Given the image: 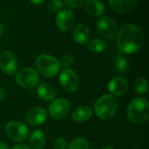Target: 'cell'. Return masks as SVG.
Listing matches in <instances>:
<instances>
[{"instance_id":"obj_29","label":"cell","mask_w":149,"mask_h":149,"mask_svg":"<svg viewBox=\"0 0 149 149\" xmlns=\"http://www.w3.org/2000/svg\"><path fill=\"white\" fill-rule=\"evenodd\" d=\"M5 97H6V93H5V91H4L3 89H1V88H0V101L4 100Z\"/></svg>"},{"instance_id":"obj_15","label":"cell","mask_w":149,"mask_h":149,"mask_svg":"<svg viewBox=\"0 0 149 149\" xmlns=\"http://www.w3.org/2000/svg\"><path fill=\"white\" fill-rule=\"evenodd\" d=\"M72 37L77 43L85 45L88 43L90 37H91V32H90L89 28L86 25L83 24H78L73 28Z\"/></svg>"},{"instance_id":"obj_21","label":"cell","mask_w":149,"mask_h":149,"mask_svg":"<svg viewBox=\"0 0 149 149\" xmlns=\"http://www.w3.org/2000/svg\"><path fill=\"white\" fill-rule=\"evenodd\" d=\"M88 48L93 53H101L107 48V43L100 39H93L88 43Z\"/></svg>"},{"instance_id":"obj_5","label":"cell","mask_w":149,"mask_h":149,"mask_svg":"<svg viewBox=\"0 0 149 149\" xmlns=\"http://www.w3.org/2000/svg\"><path fill=\"white\" fill-rule=\"evenodd\" d=\"M15 79L20 87L24 89H32L38 85L39 82V76L36 69L25 67L16 73Z\"/></svg>"},{"instance_id":"obj_30","label":"cell","mask_w":149,"mask_h":149,"mask_svg":"<svg viewBox=\"0 0 149 149\" xmlns=\"http://www.w3.org/2000/svg\"><path fill=\"white\" fill-rule=\"evenodd\" d=\"M0 149H10L8 145L4 142H1L0 141Z\"/></svg>"},{"instance_id":"obj_7","label":"cell","mask_w":149,"mask_h":149,"mask_svg":"<svg viewBox=\"0 0 149 149\" xmlns=\"http://www.w3.org/2000/svg\"><path fill=\"white\" fill-rule=\"evenodd\" d=\"M5 133L10 140L16 142H21L27 139L29 130L24 123L18 121H11L6 125Z\"/></svg>"},{"instance_id":"obj_6","label":"cell","mask_w":149,"mask_h":149,"mask_svg":"<svg viewBox=\"0 0 149 149\" xmlns=\"http://www.w3.org/2000/svg\"><path fill=\"white\" fill-rule=\"evenodd\" d=\"M98 33L106 40H113L118 32V25L116 21L111 16L100 17L96 23Z\"/></svg>"},{"instance_id":"obj_17","label":"cell","mask_w":149,"mask_h":149,"mask_svg":"<svg viewBox=\"0 0 149 149\" xmlns=\"http://www.w3.org/2000/svg\"><path fill=\"white\" fill-rule=\"evenodd\" d=\"M37 94L38 97L44 101H52L56 97L57 92L55 88L52 84L48 83H44L38 87Z\"/></svg>"},{"instance_id":"obj_4","label":"cell","mask_w":149,"mask_h":149,"mask_svg":"<svg viewBox=\"0 0 149 149\" xmlns=\"http://www.w3.org/2000/svg\"><path fill=\"white\" fill-rule=\"evenodd\" d=\"M38 70L45 77L55 76L60 68L58 60L49 54H41L36 60Z\"/></svg>"},{"instance_id":"obj_2","label":"cell","mask_w":149,"mask_h":149,"mask_svg":"<svg viewBox=\"0 0 149 149\" xmlns=\"http://www.w3.org/2000/svg\"><path fill=\"white\" fill-rule=\"evenodd\" d=\"M127 115L128 119L134 124L146 123L149 119V105L142 97L134 98L128 105Z\"/></svg>"},{"instance_id":"obj_26","label":"cell","mask_w":149,"mask_h":149,"mask_svg":"<svg viewBox=\"0 0 149 149\" xmlns=\"http://www.w3.org/2000/svg\"><path fill=\"white\" fill-rule=\"evenodd\" d=\"M65 4L70 8H79L85 4L86 0H65Z\"/></svg>"},{"instance_id":"obj_9","label":"cell","mask_w":149,"mask_h":149,"mask_svg":"<svg viewBox=\"0 0 149 149\" xmlns=\"http://www.w3.org/2000/svg\"><path fill=\"white\" fill-rule=\"evenodd\" d=\"M71 112V105L65 98H58L52 100L49 105V113L54 119H62Z\"/></svg>"},{"instance_id":"obj_11","label":"cell","mask_w":149,"mask_h":149,"mask_svg":"<svg viewBox=\"0 0 149 149\" xmlns=\"http://www.w3.org/2000/svg\"><path fill=\"white\" fill-rule=\"evenodd\" d=\"M0 68L7 75H14L17 72V62L12 52L3 51L0 54Z\"/></svg>"},{"instance_id":"obj_16","label":"cell","mask_w":149,"mask_h":149,"mask_svg":"<svg viewBox=\"0 0 149 149\" xmlns=\"http://www.w3.org/2000/svg\"><path fill=\"white\" fill-rule=\"evenodd\" d=\"M85 8L86 12L94 18H100L105 12V5L100 0H86Z\"/></svg>"},{"instance_id":"obj_1","label":"cell","mask_w":149,"mask_h":149,"mask_svg":"<svg viewBox=\"0 0 149 149\" xmlns=\"http://www.w3.org/2000/svg\"><path fill=\"white\" fill-rule=\"evenodd\" d=\"M117 47L122 54L137 52L144 43L143 31L132 24L123 25L117 32Z\"/></svg>"},{"instance_id":"obj_25","label":"cell","mask_w":149,"mask_h":149,"mask_svg":"<svg viewBox=\"0 0 149 149\" xmlns=\"http://www.w3.org/2000/svg\"><path fill=\"white\" fill-rule=\"evenodd\" d=\"M74 61V59L72 55L70 54H65V55H63L60 60L58 61L59 62V65L60 66H63V67H68V66H71Z\"/></svg>"},{"instance_id":"obj_13","label":"cell","mask_w":149,"mask_h":149,"mask_svg":"<svg viewBox=\"0 0 149 149\" xmlns=\"http://www.w3.org/2000/svg\"><path fill=\"white\" fill-rule=\"evenodd\" d=\"M47 119V112L42 107H33L26 113V121L33 126H40L45 122Z\"/></svg>"},{"instance_id":"obj_23","label":"cell","mask_w":149,"mask_h":149,"mask_svg":"<svg viewBox=\"0 0 149 149\" xmlns=\"http://www.w3.org/2000/svg\"><path fill=\"white\" fill-rule=\"evenodd\" d=\"M68 149H89V145L86 140L83 138H77L70 143Z\"/></svg>"},{"instance_id":"obj_10","label":"cell","mask_w":149,"mask_h":149,"mask_svg":"<svg viewBox=\"0 0 149 149\" xmlns=\"http://www.w3.org/2000/svg\"><path fill=\"white\" fill-rule=\"evenodd\" d=\"M75 20V16L72 11L69 9H62L56 15V25L58 28L62 32L69 31Z\"/></svg>"},{"instance_id":"obj_3","label":"cell","mask_w":149,"mask_h":149,"mask_svg":"<svg viewBox=\"0 0 149 149\" xmlns=\"http://www.w3.org/2000/svg\"><path fill=\"white\" fill-rule=\"evenodd\" d=\"M94 111L100 119L108 120L112 119L118 111V100L113 95H104L95 103Z\"/></svg>"},{"instance_id":"obj_28","label":"cell","mask_w":149,"mask_h":149,"mask_svg":"<svg viewBox=\"0 0 149 149\" xmlns=\"http://www.w3.org/2000/svg\"><path fill=\"white\" fill-rule=\"evenodd\" d=\"M11 149H31L28 146L24 145V144H17L16 146H14Z\"/></svg>"},{"instance_id":"obj_32","label":"cell","mask_w":149,"mask_h":149,"mask_svg":"<svg viewBox=\"0 0 149 149\" xmlns=\"http://www.w3.org/2000/svg\"><path fill=\"white\" fill-rule=\"evenodd\" d=\"M3 33V27L2 25V24L0 23V37L2 36V34Z\"/></svg>"},{"instance_id":"obj_24","label":"cell","mask_w":149,"mask_h":149,"mask_svg":"<svg viewBox=\"0 0 149 149\" xmlns=\"http://www.w3.org/2000/svg\"><path fill=\"white\" fill-rule=\"evenodd\" d=\"M64 6L63 0H51L48 4V10L53 13L58 12Z\"/></svg>"},{"instance_id":"obj_33","label":"cell","mask_w":149,"mask_h":149,"mask_svg":"<svg viewBox=\"0 0 149 149\" xmlns=\"http://www.w3.org/2000/svg\"><path fill=\"white\" fill-rule=\"evenodd\" d=\"M102 149H113L112 147H110V146H106V147H104Z\"/></svg>"},{"instance_id":"obj_14","label":"cell","mask_w":149,"mask_h":149,"mask_svg":"<svg viewBox=\"0 0 149 149\" xmlns=\"http://www.w3.org/2000/svg\"><path fill=\"white\" fill-rule=\"evenodd\" d=\"M108 90L113 96L124 95L128 90V83L121 76L114 77L109 82Z\"/></svg>"},{"instance_id":"obj_34","label":"cell","mask_w":149,"mask_h":149,"mask_svg":"<svg viewBox=\"0 0 149 149\" xmlns=\"http://www.w3.org/2000/svg\"><path fill=\"white\" fill-rule=\"evenodd\" d=\"M135 149H139V148H135Z\"/></svg>"},{"instance_id":"obj_18","label":"cell","mask_w":149,"mask_h":149,"mask_svg":"<svg viewBox=\"0 0 149 149\" xmlns=\"http://www.w3.org/2000/svg\"><path fill=\"white\" fill-rule=\"evenodd\" d=\"M92 109L88 106H79L73 110L72 113V119L77 123H83L87 121L92 117Z\"/></svg>"},{"instance_id":"obj_27","label":"cell","mask_w":149,"mask_h":149,"mask_svg":"<svg viewBox=\"0 0 149 149\" xmlns=\"http://www.w3.org/2000/svg\"><path fill=\"white\" fill-rule=\"evenodd\" d=\"M66 146H67V142L66 140L64 138H58L55 141L54 143L55 149H66Z\"/></svg>"},{"instance_id":"obj_20","label":"cell","mask_w":149,"mask_h":149,"mask_svg":"<svg viewBox=\"0 0 149 149\" xmlns=\"http://www.w3.org/2000/svg\"><path fill=\"white\" fill-rule=\"evenodd\" d=\"M113 65H114L115 71L120 75L125 74L129 68V63H128L127 57L120 52L116 54V55L114 57Z\"/></svg>"},{"instance_id":"obj_12","label":"cell","mask_w":149,"mask_h":149,"mask_svg":"<svg viewBox=\"0 0 149 149\" xmlns=\"http://www.w3.org/2000/svg\"><path fill=\"white\" fill-rule=\"evenodd\" d=\"M113 11L119 14H126L133 11L138 4L137 0H108Z\"/></svg>"},{"instance_id":"obj_8","label":"cell","mask_w":149,"mask_h":149,"mask_svg":"<svg viewBox=\"0 0 149 149\" xmlns=\"http://www.w3.org/2000/svg\"><path fill=\"white\" fill-rule=\"evenodd\" d=\"M61 87L69 93L74 92L79 86V77L77 72L72 68H65L59 75Z\"/></svg>"},{"instance_id":"obj_31","label":"cell","mask_w":149,"mask_h":149,"mask_svg":"<svg viewBox=\"0 0 149 149\" xmlns=\"http://www.w3.org/2000/svg\"><path fill=\"white\" fill-rule=\"evenodd\" d=\"M43 1L44 0H31L32 4H39L43 3Z\"/></svg>"},{"instance_id":"obj_19","label":"cell","mask_w":149,"mask_h":149,"mask_svg":"<svg viewBox=\"0 0 149 149\" xmlns=\"http://www.w3.org/2000/svg\"><path fill=\"white\" fill-rule=\"evenodd\" d=\"M45 144V136L41 130H35L29 138V146L31 149H43Z\"/></svg>"},{"instance_id":"obj_22","label":"cell","mask_w":149,"mask_h":149,"mask_svg":"<svg viewBox=\"0 0 149 149\" xmlns=\"http://www.w3.org/2000/svg\"><path fill=\"white\" fill-rule=\"evenodd\" d=\"M134 90L138 94H145L148 91V82L144 77H138L134 82Z\"/></svg>"}]
</instances>
